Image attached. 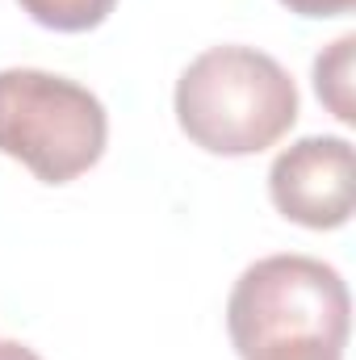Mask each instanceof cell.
I'll return each mask as SVG.
<instances>
[{
	"instance_id": "ba28073f",
	"label": "cell",
	"mask_w": 356,
	"mask_h": 360,
	"mask_svg": "<svg viewBox=\"0 0 356 360\" xmlns=\"http://www.w3.org/2000/svg\"><path fill=\"white\" fill-rule=\"evenodd\" d=\"M281 4L298 17H344L356 8V0H281Z\"/></svg>"
},
{
	"instance_id": "8992f818",
	"label": "cell",
	"mask_w": 356,
	"mask_h": 360,
	"mask_svg": "<svg viewBox=\"0 0 356 360\" xmlns=\"http://www.w3.org/2000/svg\"><path fill=\"white\" fill-rule=\"evenodd\" d=\"M38 25L46 30H59V34H84V30H96L117 0H17Z\"/></svg>"
},
{
	"instance_id": "3957f363",
	"label": "cell",
	"mask_w": 356,
	"mask_h": 360,
	"mask_svg": "<svg viewBox=\"0 0 356 360\" xmlns=\"http://www.w3.org/2000/svg\"><path fill=\"white\" fill-rule=\"evenodd\" d=\"M352 297L344 276L314 256H265L231 289L227 331L239 356L272 340L348 344Z\"/></svg>"
},
{
	"instance_id": "52a82bcc",
	"label": "cell",
	"mask_w": 356,
	"mask_h": 360,
	"mask_svg": "<svg viewBox=\"0 0 356 360\" xmlns=\"http://www.w3.org/2000/svg\"><path fill=\"white\" fill-rule=\"evenodd\" d=\"M243 360H344V348L327 340H272L252 348Z\"/></svg>"
},
{
	"instance_id": "9c48e42d",
	"label": "cell",
	"mask_w": 356,
	"mask_h": 360,
	"mask_svg": "<svg viewBox=\"0 0 356 360\" xmlns=\"http://www.w3.org/2000/svg\"><path fill=\"white\" fill-rule=\"evenodd\" d=\"M0 360H42L34 348L17 344V340H0Z\"/></svg>"
},
{
	"instance_id": "7a4b0ae2",
	"label": "cell",
	"mask_w": 356,
	"mask_h": 360,
	"mask_svg": "<svg viewBox=\"0 0 356 360\" xmlns=\"http://www.w3.org/2000/svg\"><path fill=\"white\" fill-rule=\"evenodd\" d=\"M109 117L84 84L38 68L0 72V155L21 160L42 184L84 176L105 155Z\"/></svg>"
},
{
	"instance_id": "5b68a950",
	"label": "cell",
	"mask_w": 356,
	"mask_h": 360,
	"mask_svg": "<svg viewBox=\"0 0 356 360\" xmlns=\"http://www.w3.org/2000/svg\"><path fill=\"white\" fill-rule=\"evenodd\" d=\"M352 51L356 38L344 34L340 42H331L319 59H314V92L319 101L340 117V122H356V105H352Z\"/></svg>"
},
{
	"instance_id": "6da1fadb",
	"label": "cell",
	"mask_w": 356,
	"mask_h": 360,
	"mask_svg": "<svg viewBox=\"0 0 356 360\" xmlns=\"http://www.w3.org/2000/svg\"><path fill=\"white\" fill-rule=\"evenodd\" d=\"M177 122L210 155H260L293 130L298 89L256 46H210L180 72Z\"/></svg>"
},
{
	"instance_id": "277c9868",
	"label": "cell",
	"mask_w": 356,
	"mask_h": 360,
	"mask_svg": "<svg viewBox=\"0 0 356 360\" xmlns=\"http://www.w3.org/2000/svg\"><path fill=\"white\" fill-rule=\"evenodd\" d=\"M272 205L310 231H336L356 205V155L348 139L310 134L285 147L268 172Z\"/></svg>"
}]
</instances>
